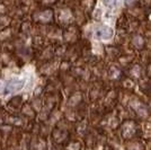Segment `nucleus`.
I'll use <instances>...</instances> for the list:
<instances>
[{"mask_svg": "<svg viewBox=\"0 0 151 150\" xmlns=\"http://www.w3.org/2000/svg\"><path fill=\"white\" fill-rule=\"evenodd\" d=\"M25 87V79L20 77H14L4 85V95L15 94Z\"/></svg>", "mask_w": 151, "mask_h": 150, "instance_id": "nucleus-1", "label": "nucleus"}, {"mask_svg": "<svg viewBox=\"0 0 151 150\" xmlns=\"http://www.w3.org/2000/svg\"><path fill=\"white\" fill-rule=\"evenodd\" d=\"M93 35L96 40H101V41H106L113 38L114 31L113 28L108 27V26H98L96 27L93 32Z\"/></svg>", "mask_w": 151, "mask_h": 150, "instance_id": "nucleus-2", "label": "nucleus"}, {"mask_svg": "<svg viewBox=\"0 0 151 150\" xmlns=\"http://www.w3.org/2000/svg\"><path fill=\"white\" fill-rule=\"evenodd\" d=\"M2 88H4V84H2V82L0 81V90H1V89H2Z\"/></svg>", "mask_w": 151, "mask_h": 150, "instance_id": "nucleus-3", "label": "nucleus"}]
</instances>
